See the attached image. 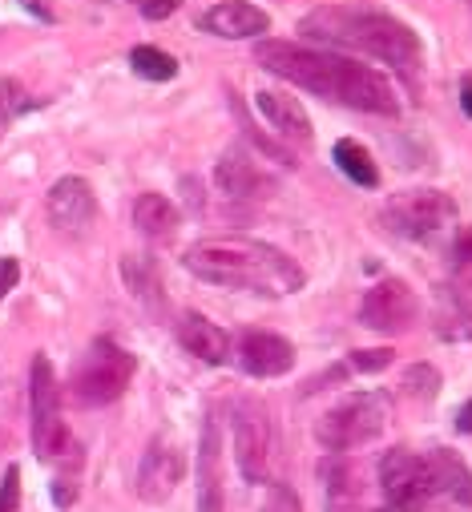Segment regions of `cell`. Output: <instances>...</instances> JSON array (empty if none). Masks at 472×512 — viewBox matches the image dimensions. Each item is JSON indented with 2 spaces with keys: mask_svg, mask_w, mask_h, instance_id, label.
<instances>
[{
  "mask_svg": "<svg viewBox=\"0 0 472 512\" xmlns=\"http://www.w3.org/2000/svg\"><path fill=\"white\" fill-rule=\"evenodd\" d=\"M255 61L271 73H279L283 81L311 89L315 97L364 109V113H384L396 117L400 113V97L392 89V81L360 61H347L339 53L327 49H311V45H295V41H263L255 49Z\"/></svg>",
  "mask_w": 472,
  "mask_h": 512,
  "instance_id": "obj_1",
  "label": "cell"
},
{
  "mask_svg": "<svg viewBox=\"0 0 472 512\" xmlns=\"http://www.w3.org/2000/svg\"><path fill=\"white\" fill-rule=\"evenodd\" d=\"M202 283L255 295H291L303 287V271L279 246L259 238H198L182 259Z\"/></svg>",
  "mask_w": 472,
  "mask_h": 512,
  "instance_id": "obj_2",
  "label": "cell"
},
{
  "mask_svg": "<svg viewBox=\"0 0 472 512\" xmlns=\"http://www.w3.org/2000/svg\"><path fill=\"white\" fill-rule=\"evenodd\" d=\"M299 33L319 41V45H335V49H356V53H368L384 65H396L400 73H416L420 69V37L388 17V13H372V9H335V5H323V9H311L303 21H299Z\"/></svg>",
  "mask_w": 472,
  "mask_h": 512,
  "instance_id": "obj_3",
  "label": "cell"
},
{
  "mask_svg": "<svg viewBox=\"0 0 472 512\" xmlns=\"http://www.w3.org/2000/svg\"><path fill=\"white\" fill-rule=\"evenodd\" d=\"M384 424H388L384 396H376V392H351V396H343L339 404H331L315 420V440H319V448L343 456L351 448L372 444L384 432Z\"/></svg>",
  "mask_w": 472,
  "mask_h": 512,
  "instance_id": "obj_4",
  "label": "cell"
},
{
  "mask_svg": "<svg viewBox=\"0 0 472 512\" xmlns=\"http://www.w3.org/2000/svg\"><path fill=\"white\" fill-rule=\"evenodd\" d=\"M134 355L126 347H117L113 339H97L85 359L73 367V400L77 404H89V408H101V404H113L130 388L134 379Z\"/></svg>",
  "mask_w": 472,
  "mask_h": 512,
  "instance_id": "obj_5",
  "label": "cell"
},
{
  "mask_svg": "<svg viewBox=\"0 0 472 512\" xmlns=\"http://www.w3.org/2000/svg\"><path fill=\"white\" fill-rule=\"evenodd\" d=\"M380 218L400 238H432L456 222V202L444 190H400L384 202Z\"/></svg>",
  "mask_w": 472,
  "mask_h": 512,
  "instance_id": "obj_6",
  "label": "cell"
},
{
  "mask_svg": "<svg viewBox=\"0 0 472 512\" xmlns=\"http://www.w3.org/2000/svg\"><path fill=\"white\" fill-rule=\"evenodd\" d=\"M230 436H234V456H239V472H243L251 484H263V480H267V468H271V444H275V424H271L267 404L255 400V396L234 400Z\"/></svg>",
  "mask_w": 472,
  "mask_h": 512,
  "instance_id": "obj_7",
  "label": "cell"
},
{
  "mask_svg": "<svg viewBox=\"0 0 472 512\" xmlns=\"http://www.w3.org/2000/svg\"><path fill=\"white\" fill-rule=\"evenodd\" d=\"M69 448V432L61 420V396H57V379L53 363L45 355L33 359V452L41 460H57Z\"/></svg>",
  "mask_w": 472,
  "mask_h": 512,
  "instance_id": "obj_8",
  "label": "cell"
},
{
  "mask_svg": "<svg viewBox=\"0 0 472 512\" xmlns=\"http://www.w3.org/2000/svg\"><path fill=\"white\" fill-rule=\"evenodd\" d=\"M416 315H420V299H416V291H412L404 279H380V283L364 295V303H360L364 327L384 331V335L408 331V327L416 323Z\"/></svg>",
  "mask_w": 472,
  "mask_h": 512,
  "instance_id": "obj_9",
  "label": "cell"
},
{
  "mask_svg": "<svg viewBox=\"0 0 472 512\" xmlns=\"http://www.w3.org/2000/svg\"><path fill=\"white\" fill-rule=\"evenodd\" d=\"M214 186L226 194V198H239V202H251V198H267L275 190V178L259 166L255 154H247L243 146H230L218 166H214Z\"/></svg>",
  "mask_w": 472,
  "mask_h": 512,
  "instance_id": "obj_10",
  "label": "cell"
},
{
  "mask_svg": "<svg viewBox=\"0 0 472 512\" xmlns=\"http://www.w3.org/2000/svg\"><path fill=\"white\" fill-rule=\"evenodd\" d=\"M198 29L210 37H222V41H247V37L267 33L271 17L259 5H251V0H222V5H214L198 17Z\"/></svg>",
  "mask_w": 472,
  "mask_h": 512,
  "instance_id": "obj_11",
  "label": "cell"
},
{
  "mask_svg": "<svg viewBox=\"0 0 472 512\" xmlns=\"http://www.w3.org/2000/svg\"><path fill=\"white\" fill-rule=\"evenodd\" d=\"M239 367L255 379L287 375L295 367V347H291V339H283L275 331H247L239 339Z\"/></svg>",
  "mask_w": 472,
  "mask_h": 512,
  "instance_id": "obj_12",
  "label": "cell"
},
{
  "mask_svg": "<svg viewBox=\"0 0 472 512\" xmlns=\"http://www.w3.org/2000/svg\"><path fill=\"white\" fill-rule=\"evenodd\" d=\"M384 500H432L428 496V460L408 448H392L380 460Z\"/></svg>",
  "mask_w": 472,
  "mask_h": 512,
  "instance_id": "obj_13",
  "label": "cell"
},
{
  "mask_svg": "<svg viewBox=\"0 0 472 512\" xmlns=\"http://www.w3.org/2000/svg\"><path fill=\"white\" fill-rule=\"evenodd\" d=\"M93 218H97V198L85 178H61L49 190V222L61 234H81L93 226Z\"/></svg>",
  "mask_w": 472,
  "mask_h": 512,
  "instance_id": "obj_14",
  "label": "cell"
},
{
  "mask_svg": "<svg viewBox=\"0 0 472 512\" xmlns=\"http://www.w3.org/2000/svg\"><path fill=\"white\" fill-rule=\"evenodd\" d=\"M182 480V456L170 440H154L142 456V468H138V496L150 500V504H162L174 496Z\"/></svg>",
  "mask_w": 472,
  "mask_h": 512,
  "instance_id": "obj_15",
  "label": "cell"
},
{
  "mask_svg": "<svg viewBox=\"0 0 472 512\" xmlns=\"http://www.w3.org/2000/svg\"><path fill=\"white\" fill-rule=\"evenodd\" d=\"M424 460H428V496H440L452 504H472V468L452 448H436Z\"/></svg>",
  "mask_w": 472,
  "mask_h": 512,
  "instance_id": "obj_16",
  "label": "cell"
},
{
  "mask_svg": "<svg viewBox=\"0 0 472 512\" xmlns=\"http://www.w3.org/2000/svg\"><path fill=\"white\" fill-rule=\"evenodd\" d=\"M178 343H182L194 359H202V363H210V367H222V363L230 359V335H226L218 323H210L206 315H198V311H186V315L178 319Z\"/></svg>",
  "mask_w": 472,
  "mask_h": 512,
  "instance_id": "obj_17",
  "label": "cell"
},
{
  "mask_svg": "<svg viewBox=\"0 0 472 512\" xmlns=\"http://www.w3.org/2000/svg\"><path fill=\"white\" fill-rule=\"evenodd\" d=\"M323 484H327V512H364V468L347 460V452L327 460Z\"/></svg>",
  "mask_w": 472,
  "mask_h": 512,
  "instance_id": "obj_18",
  "label": "cell"
},
{
  "mask_svg": "<svg viewBox=\"0 0 472 512\" xmlns=\"http://www.w3.org/2000/svg\"><path fill=\"white\" fill-rule=\"evenodd\" d=\"M198 512H222V448L214 416H206L198 444Z\"/></svg>",
  "mask_w": 472,
  "mask_h": 512,
  "instance_id": "obj_19",
  "label": "cell"
},
{
  "mask_svg": "<svg viewBox=\"0 0 472 512\" xmlns=\"http://www.w3.org/2000/svg\"><path fill=\"white\" fill-rule=\"evenodd\" d=\"M259 109L271 121V130L279 134V142H295V146H307L311 142V117L303 113V105L295 97L275 93V89H263L259 93Z\"/></svg>",
  "mask_w": 472,
  "mask_h": 512,
  "instance_id": "obj_20",
  "label": "cell"
},
{
  "mask_svg": "<svg viewBox=\"0 0 472 512\" xmlns=\"http://www.w3.org/2000/svg\"><path fill=\"white\" fill-rule=\"evenodd\" d=\"M178 222H182V214H178V206L166 198V194H142L138 202H134V226L146 234V238H170L174 230H178Z\"/></svg>",
  "mask_w": 472,
  "mask_h": 512,
  "instance_id": "obj_21",
  "label": "cell"
},
{
  "mask_svg": "<svg viewBox=\"0 0 472 512\" xmlns=\"http://www.w3.org/2000/svg\"><path fill=\"white\" fill-rule=\"evenodd\" d=\"M335 166H339L351 182H356V186H376V182H380V170H376L372 154H368L360 142H351V138L335 142Z\"/></svg>",
  "mask_w": 472,
  "mask_h": 512,
  "instance_id": "obj_22",
  "label": "cell"
},
{
  "mask_svg": "<svg viewBox=\"0 0 472 512\" xmlns=\"http://www.w3.org/2000/svg\"><path fill=\"white\" fill-rule=\"evenodd\" d=\"M122 275H126L134 299H142V303L154 307V311L162 307V279H158V271H154L150 259H138V254H130V259L122 263Z\"/></svg>",
  "mask_w": 472,
  "mask_h": 512,
  "instance_id": "obj_23",
  "label": "cell"
},
{
  "mask_svg": "<svg viewBox=\"0 0 472 512\" xmlns=\"http://www.w3.org/2000/svg\"><path fill=\"white\" fill-rule=\"evenodd\" d=\"M130 61H134V73H138V77H150V81H170V77H178V61H174L170 53L154 49V45H138V49L130 53Z\"/></svg>",
  "mask_w": 472,
  "mask_h": 512,
  "instance_id": "obj_24",
  "label": "cell"
},
{
  "mask_svg": "<svg viewBox=\"0 0 472 512\" xmlns=\"http://www.w3.org/2000/svg\"><path fill=\"white\" fill-rule=\"evenodd\" d=\"M436 335H440V339H452V343L472 339V311L452 299L448 307L436 311Z\"/></svg>",
  "mask_w": 472,
  "mask_h": 512,
  "instance_id": "obj_25",
  "label": "cell"
},
{
  "mask_svg": "<svg viewBox=\"0 0 472 512\" xmlns=\"http://www.w3.org/2000/svg\"><path fill=\"white\" fill-rule=\"evenodd\" d=\"M25 109V89L13 77H0V130Z\"/></svg>",
  "mask_w": 472,
  "mask_h": 512,
  "instance_id": "obj_26",
  "label": "cell"
},
{
  "mask_svg": "<svg viewBox=\"0 0 472 512\" xmlns=\"http://www.w3.org/2000/svg\"><path fill=\"white\" fill-rule=\"evenodd\" d=\"M436 388H440V375H436L432 367H412V371L404 375V392L416 396V400H432Z\"/></svg>",
  "mask_w": 472,
  "mask_h": 512,
  "instance_id": "obj_27",
  "label": "cell"
},
{
  "mask_svg": "<svg viewBox=\"0 0 472 512\" xmlns=\"http://www.w3.org/2000/svg\"><path fill=\"white\" fill-rule=\"evenodd\" d=\"M263 512H303V500L291 484H271L267 500H263Z\"/></svg>",
  "mask_w": 472,
  "mask_h": 512,
  "instance_id": "obj_28",
  "label": "cell"
},
{
  "mask_svg": "<svg viewBox=\"0 0 472 512\" xmlns=\"http://www.w3.org/2000/svg\"><path fill=\"white\" fill-rule=\"evenodd\" d=\"M392 347H376V351H356V355H351V367H356V371H384L388 363H392Z\"/></svg>",
  "mask_w": 472,
  "mask_h": 512,
  "instance_id": "obj_29",
  "label": "cell"
},
{
  "mask_svg": "<svg viewBox=\"0 0 472 512\" xmlns=\"http://www.w3.org/2000/svg\"><path fill=\"white\" fill-rule=\"evenodd\" d=\"M21 508V468L5 472V484H0V512H17Z\"/></svg>",
  "mask_w": 472,
  "mask_h": 512,
  "instance_id": "obj_30",
  "label": "cell"
},
{
  "mask_svg": "<svg viewBox=\"0 0 472 512\" xmlns=\"http://www.w3.org/2000/svg\"><path fill=\"white\" fill-rule=\"evenodd\" d=\"M138 5V13L146 17V21H166L174 9H178V0H134Z\"/></svg>",
  "mask_w": 472,
  "mask_h": 512,
  "instance_id": "obj_31",
  "label": "cell"
},
{
  "mask_svg": "<svg viewBox=\"0 0 472 512\" xmlns=\"http://www.w3.org/2000/svg\"><path fill=\"white\" fill-rule=\"evenodd\" d=\"M21 279V263L17 259H0V299H5Z\"/></svg>",
  "mask_w": 472,
  "mask_h": 512,
  "instance_id": "obj_32",
  "label": "cell"
},
{
  "mask_svg": "<svg viewBox=\"0 0 472 512\" xmlns=\"http://www.w3.org/2000/svg\"><path fill=\"white\" fill-rule=\"evenodd\" d=\"M428 500H384L376 512H424Z\"/></svg>",
  "mask_w": 472,
  "mask_h": 512,
  "instance_id": "obj_33",
  "label": "cell"
},
{
  "mask_svg": "<svg viewBox=\"0 0 472 512\" xmlns=\"http://www.w3.org/2000/svg\"><path fill=\"white\" fill-rule=\"evenodd\" d=\"M456 428H460L464 436H472V400L460 408V416H456Z\"/></svg>",
  "mask_w": 472,
  "mask_h": 512,
  "instance_id": "obj_34",
  "label": "cell"
},
{
  "mask_svg": "<svg viewBox=\"0 0 472 512\" xmlns=\"http://www.w3.org/2000/svg\"><path fill=\"white\" fill-rule=\"evenodd\" d=\"M460 109L472 117V77H464V85H460Z\"/></svg>",
  "mask_w": 472,
  "mask_h": 512,
  "instance_id": "obj_35",
  "label": "cell"
},
{
  "mask_svg": "<svg viewBox=\"0 0 472 512\" xmlns=\"http://www.w3.org/2000/svg\"><path fill=\"white\" fill-rule=\"evenodd\" d=\"M464 271H468V279H472V267H464Z\"/></svg>",
  "mask_w": 472,
  "mask_h": 512,
  "instance_id": "obj_36",
  "label": "cell"
}]
</instances>
